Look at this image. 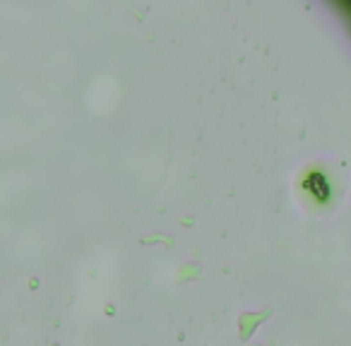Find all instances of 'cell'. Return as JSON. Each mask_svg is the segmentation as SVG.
<instances>
[{
    "label": "cell",
    "mask_w": 351,
    "mask_h": 346,
    "mask_svg": "<svg viewBox=\"0 0 351 346\" xmlns=\"http://www.w3.org/2000/svg\"><path fill=\"white\" fill-rule=\"evenodd\" d=\"M303 188L320 202H325L330 197V183H327V178L322 173H308L306 181H303Z\"/></svg>",
    "instance_id": "1"
}]
</instances>
